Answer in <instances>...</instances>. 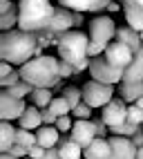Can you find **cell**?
I'll return each instance as SVG.
<instances>
[{
	"label": "cell",
	"mask_w": 143,
	"mask_h": 159,
	"mask_svg": "<svg viewBox=\"0 0 143 159\" xmlns=\"http://www.w3.org/2000/svg\"><path fill=\"white\" fill-rule=\"evenodd\" d=\"M7 92L11 94V97H16V99H29V97H32V92H34V88L29 85V83L20 81V83H16L14 88H9Z\"/></svg>",
	"instance_id": "cell-29"
},
{
	"label": "cell",
	"mask_w": 143,
	"mask_h": 159,
	"mask_svg": "<svg viewBox=\"0 0 143 159\" xmlns=\"http://www.w3.org/2000/svg\"><path fill=\"white\" fill-rule=\"evenodd\" d=\"M139 130H141V125H134V123H121V125L110 128L112 137H128V139H132V137H134Z\"/></svg>",
	"instance_id": "cell-25"
},
{
	"label": "cell",
	"mask_w": 143,
	"mask_h": 159,
	"mask_svg": "<svg viewBox=\"0 0 143 159\" xmlns=\"http://www.w3.org/2000/svg\"><path fill=\"white\" fill-rule=\"evenodd\" d=\"M136 159H143V148H139V152H136Z\"/></svg>",
	"instance_id": "cell-48"
},
{
	"label": "cell",
	"mask_w": 143,
	"mask_h": 159,
	"mask_svg": "<svg viewBox=\"0 0 143 159\" xmlns=\"http://www.w3.org/2000/svg\"><path fill=\"white\" fill-rule=\"evenodd\" d=\"M58 152H60V159H80L85 150H83V148H80L76 141H72V139H65V137H60Z\"/></svg>",
	"instance_id": "cell-21"
},
{
	"label": "cell",
	"mask_w": 143,
	"mask_h": 159,
	"mask_svg": "<svg viewBox=\"0 0 143 159\" xmlns=\"http://www.w3.org/2000/svg\"><path fill=\"white\" fill-rule=\"evenodd\" d=\"M72 74H76L74 65H72V63H65V61H60V79H69Z\"/></svg>",
	"instance_id": "cell-37"
},
{
	"label": "cell",
	"mask_w": 143,
	"mask_h": 159,
	"mask_svg": "<svg viewBox=\"0 0 143 159\" xmlns=\"http://www.w3.org/2000/svg\"><path fill=\"white\" fill-rule=\"evenodd\" d=\"M83 103H87L92 110L94 108H105V105L114 99V85H105L98 81H87L83 88Z\"/></svg>",
	"instance_id": "cell-5"
},
{
	"label": "cell",
	"mask_w": 143,
	"mask_h": 159,
	"mask_svg": "<svg viewBox=\"0 0 143 159\" xmlns=\"http://www.w3.org/2000/svg\"><path fill=\"white\" fill-rule=\"evenodd\" d=\"M89 74H92V79L98 81V83H105V85H114V83H123V70H119L114 67L112 63H107L105 56H96V58H92L89 61Z\"/></svg>",
	"instance_id": "cell-6"
},
{
	"label": "cell",
	"mask_w": 143,
	"mask_h": 159,
	"mask_svg": "<svg viewBox=\"0 0 143 159\" xmlns=\"http://www.w3.org/2000/svg\"><path fill=\"white\" fill-rule=\"evenodd\" d=\"M54 99H56V97L52 94V90H45V88H34L32 97H29V101H32V105H36V108H40V110L49 108Z\"/></svg>",
	"instance_id": "cell-23"
},
{
	"label": "cell",
	"mask_w": 143,
	"mask_h": 159,
	"mask_svg": "<svg viewBox=\"0 0 143 159\" xmlns=\"http://www.w3.org/2000/svg\"><path fill=\"white\" fill-rule=\"evenodd\" d=\"M49 110H52L56 116H65V114H72V105L67 103L65 97H56L52 101V105H49Z\"/></svg>",
	"instance_id": "cell-28"
},
{
	"label": "cell",
	"mask_w": 143,
	"mask_h": 159,
	"mask_svg": "<svg viewBox=\"0 0 143 159\" xmlns=\"http://www.w3.org/2000/svg\"><path fill=\"white\" fill-rule=\"evenodd\" d=\"M36 139H38V146H43L45 150H49V148H58L60 132H58L56 125H43V128L36 130Z\"/></svg>",
	"instance_id": "cell-15"
},
{
	"label": "cell",
	"mask_w": 143,
	"mask_h": 159,
	"mask_svg": "<svg viewBox=\"0 0 143 159\" xmlns=\"http://www.w3.org/2000/svg\"><path fill=\"white\" fill-rule=\"evenodd\" d=\"M116 40H119V43H123V45H128L134 54H139L141 47H143L139 31H134L132 27H119L116 29Z\"/></svg>",
	"instance_id": "cell-16"
},
{
	"label": "cell",
	"mask_w": 143,
	"mask_h": 159,
	"mask_svg": "<svg viewBox=\"0 0 143 159\" xmlns=\"http://www.w3.org/2000/svg\"><path fill=\"white\" fill-rule=\"evenodd\" d=\"M92 116V108L87 103H80L78 108H74L72 110V119H76V121H80V119H89Z\"/></svg>",
	"instance_id": "cell-32"
},
{
	"label": "cell",
	"mask_w": 143,
	"mask_h": 159,
	"mask_svg": "<svg viewBox=\"0 0 143 159\" xmlns=\"http://www.w3.org/2000/svg\"><path fill=\"white\" fill-rule=\"evenodd\" d=\"M11 72H16L11 63H7V61H2V63H0V79H5V76H9V74H11Z\"/></svg>",
	"instance_id": "cell-41"
},
{
	"label": "cell",
	"mask_w": 143,
	"mask_h": 159,
	"mask_svg": "<svg viewBox=\"0 0 143 159\" xmlns=\"http://www.w3.org/2000/svg\"><path fill=\"white\" fill-rule=\"evenodd\" d=\"M125 11V20H128V27H132L134 31H143V11L141 9H134V7H123Z\"/></svg>",
	"instance_id": "cell-24"
},
{
	"label": "cell",
	"mask_w": 143,
	"mask_h": 159,
	"mask_svg": "<svg viewBox=\"0 0 143 159\" xmlns=\"http://www.w3.org/2000/svg\"><path fill=\"white\" fill-rule=\"evenodd\" d=\"M0 159H16V157L9 155V152H0Z\"/></svg>",
	"instance_id": "cell-47"
},
{
	"label": "cell",
	"mask_w": 143,
	"mask_h": 159,
	"mask_svg": "<svg viewBox=\"0 0 143 159\" xmlns=\"http://www.w3.org/2000/svg\"><path fill=\"white\" fill-rule=\"evenodd\" d=\"M103 56L107 58V63H112L114 67H119V70L125 72L130 67V63L134 61V52H132L128 45L119 43V40H112V43L107 45V49H105Z\"/></svg>",
	"instance_id": "cell-10"
},
{
	"label": "cell",
	"mask_w": 143,
	"mask_h": 159,
	"mask_svg": "<svg viewBox=\"0 0 143 159\" xmlns=\"http://www.w3.org/2000/svg\"><path fill=\"white\" fill-rule=\"evenodd\" d=\"M132 143H134L136 148H143V128H141L134 137H132Z\"/></svg>",
	"instance_id": "cell-43"
},
{
	"label": "cell",
	"mask_w": 143,
	"mask_h": 159,
	"mask_svg": "<svg viewBox=\"0 0 143 159\" xmlns=\"http://www.w3.org/2000/svg\"><path fill=\"white\" fill-rule=\"evenodd\" d=\"M9 155H14L16 159H25L29 155V150H27L25 146H20V143H14L11 148H9Z\"/></svg>",
	"instance_id": "cell-35"
},
{
	"label": "cell",
	"mask_w": 143,
	"mask_h": 159,
	"mask_svg": "<svg viewBox=\"0 0 143 159\" xmlns=\"http://www.w3.org/2000/svg\"><path fill=\"white\" fill-rule=\"evenodd\" d=\"M85 159H110L112 157V146H110V139H98L92 143L89 148H85L83 152Z\"/></svg>",
	"instance_id": "cell-18"
},
{
	"label": "cell",
	"mask_w": 143,
	"mask_h": 159,
	"mask_svg": "<svg viewBox=\"0 0 143 159\" xmlns=\"http://www.w3.org/2000/svg\"><path fill=\"white\" fill-rule=\"evenodd\" d=\"M134 105H139V108H141V110H143V97H141V99H139V101H136V103H134Z\"/></svg>",
	"instance_id": "cell-49"
},
{
	"label": "cell",
	"mask_w": 143,
	"mask_h": 159,
	"mask_svg": "<svg viewBox=\"0 0 143 159\" xmlns=\"http://www.w3.org/2000/svg\"><path fill=\"white\" fill-rule=\"evenodd\" d=\"M20 128L25 130H38L43 128V112H40V108H36V105H27L25 114L20 116Z\"/></svg>",
	"instance_id": "cell-17"
},
{
	"label": "cell",
	"mask_w": 143,
	"mask_h": 159,
	"mask_svg": "<svg viewBox=\"0 0 143 159\" xmlns=\"http://www.w3.org/2000/svg\"><path fill=\"white\" fill-rule=\"evenodd\" d=\"M58 56L60 61L65 63H72V65H76V63L89 58L87 56V47H89V38L83 34V31L78 29H72L67 34H63L58 38Z\"/></svg>",
	"instance_id": "cell-4"
},
{
	"label": "cell",
	"mask_w": 143,
	"mask_h": 159,
	"mask_svg": "<svg viewBox=\"0 0 143 159\" xmlns=\"http://www.w3.org/2000/svg\"><path fill=\"white\" fill-rule=\"evenodd\" d=\"M72 27H74V11H69V9H65V7H56V14H54L49 34H52L54 38H60L63 34L72 31Z\"/></svg>",
	"instance_id": "cell-13"
},
{
	"label": "cell",
	"mask_w": 143,
	"mask_h": 159,
	"mask_svg": "<svg viewBox=\"0 0 143 159\" xmlns=\"http://www.w3.org/2000/svg\"><path fill=\"white\" fill-rule=\"evenodd\" d=\"M112 146V157L110 159H136L139 148L132 143L128 137H107Z\"/></svg>",
	"instance_id": "cell-14"
},
{
	"label": "cell",
	"mask_w": 143,
	"mask_h": 159,
	"mask_svg": "<svg viewBox=\"0 0 143 159\" xmlns=\"http://www.w3.org/2000/svg\"><path fill=\"white\" fill-rule=\"evenodd\" d=\"M20 79L25 83H29L32 88H45L52 90L56 85H60V61L56 56H38L34 61H29L27 65L20 67Z\"/></svg>",
	"instance_id": "cell-3"
},
{
	"label": "cell",
	"mask_w": 143,
	"mask_h": 159,
	"mask_svg": "<svg viewBox=\"0 0 143 159\" xmlns=\"http://www.w3.org/2000/svg\"><path fill=\"white\" fill-rule=\"evenodd\" d=\"M40 34H29L23 29H11L0 34V58L11 65H27L29 61L43 56Z\"/></svg>",
	"instance_id": "cell-1"
},
{
	"label": "cell",
	"mask_w": 143,
	"mask_h": 159,
	"mask_svg": "<svg viewBox=\"0 0 143 159\" xmlns=\"http://www.w3.org/2000/svg\"><path fill=\"white\" fill-rule=\"evenodd\" d=\"M16 143L25 146L27 150H29L32 146H36V143H38V139H36V132H32V130H25V128H18V132H16Z\"/></svg>",
	"instance_id": "cell-26"
},
{
	"label": "cell",
	"mask_w": 143,
	"mask_h": 159,
	"mask_svg": "<svg viewBox=\"0 0 143 159\" xmlns=\"http://www.w3.org/2000/svg\"><path fill=\"white\" fill-rule=\"evenodd\" d=\"M18 20H20V11H18V9L11 11V14L0 16V29H2V31H11L14 27H18Z\"/></svg>",
	"instance_id": "cell-30"
},
{
	"label": "cell",
	"mask_w": 143,
	"mask_h": 159,
	"mask_svg": "<svg viewBox=\"0 0 143 159\" xmlns=\"http://www.w3.org/2000/svg\"><path fill=\"white\" fill-rule=\"evenodd\" d=\"M63 97L67 99V103L72 105V110H74V108H78V105L83 103V90H78V88H74V85H69V88L63 90Z\"/></svg>",
	"instance_id": "cell-27"
},
{
	"label": "cell",
	"mask_w": 143,
	"mask_h": 159,
	"mask_svg": "<svg viewBox=\"0 0 143 159\" xmlns=\"http://www.w3.org/2000/svg\"><path fill=\"white\" fill-rule=\"evenodd\" d=\"M121 2H123V7H134L143 11V0H121Z\"/></svg>",
	"instance_id": "cell-42"
},
{
	"label": "cell",
	"mask_w": 143,
	"mask_h": 159,
	"mask_svg": "<svg viewBox=\"0 0 143 159\" xmlns=\"http://www.w3.org/2000/svg\"><path fill=\"white\" fill-rule=\"evenodd\" d=\"M123 83H143V49L134 54V61L123 74Z\"/></svg>",
	"instance_id": "cell-19"
},
{
	"label": "cell",
	"mask_w": 143,
	"mask_h": 159,
	"mask_svg": "<svg viewBox=\"0 0 143 159\" xmlns=\"http://www.w3.org/2000/svg\"><path fill=\"white\" fill-rule=\"evenodd\" d=\"M40 112H43V123L45 125H56V121H58V116L52 112V110H49V108H45V110H40Z\"/></svg>",
	"instance_id": "cell-38"
},
{
	"label": "cell",
	"mask_w": 143,
	"mask_h": 159,
	"mask_svg": "<svg viewBox=\"0 0 143 159\" xmlns=\"http://www.w3.org/2000/svg\"><path fill=\"white\" fill-rule=\"evenodd\" d=\"M128 123H134V125L143 128V110L139 105H130L128 108Z\"/></svg>",
	"instance_id": "cell-31"
},
{
	"label": "cell",
	"mask_w": 143,
	"mask_h": 159,
	"mask_svg": "<svg viewBox=\"0 0 143 159\" xmlns=\"http://www.w3.org/2000/svg\"><path fill=\"white\" fill-rule=\"evenodd\" d=\"M16 5L11 2V0H7V2H0V16H5V14H11V11H16Z\"/></svg>",
	"instance_id": "cell-40"
},
{
	"label": "cell",
	"mask_w": 143,
	"mask_h": 159,
	"mask_svg": "<svg viewBox=\"0 0 143 159\" xmlns=\"http://www.w3.org/2000/svg\"><path fill=\"white\" fill-rule=\"evenodd\" d=\"M25 110H27L25 99L11 97L7 90L0 92V119H2V121H7V123H11L14 119L20 121V116L25 114Z\"/></svg>",
	"instance_id": "cell-8"
},
{
	"label": "cell",
	"mask_w": 143,
	"mask_h": 159,
	"mask_svg": "<svg viewBox=\"0 0 143 159\" xmlns=\"http://www.w3.org/2000/svg\"><path fill=\"white\" fill-rule=\"evenodd\" d=\"M128 108H130V105H128L123 99H112L105 108H103L101 119L107 123V128H114V125L128 123Z\"/></svg>",
	"instance_id": "cell-11"
},
{
	"label": "cell",
	"mask_w": 143,
	"mask_h": 159,
	"mask_svg": "<svg viewBox=\"0 0 143 159\" xmlns=\"http://www.w3.org/2000/svg\"><path fill=\"white\" fill-rule=\"evenodd\" d=\"M141 49H143V47H141Z\"/></svg>",
	"instance_id": "cell-52"
},
{
	"label": "cell",
	"mask_w": 143,
	"mask_h": 159,
	"mask_svg": "<svg viewBox=\"0 0 143 159\" xmlns=\"http://www.w3.org/2000/svg\"><path fill=\"white\" fill-rule=\"evenodd\" d=\"M18 29L29 34H49L56 7L49 0H18Z\"/></svg>",
	"instance_id": "cell-2"
},
{
	"label": "cell",
	"mask_w": 143,
	"mask_h": 159,
	"mask_svg": "<svg viewBox=\"0 0 143 159\" xmlns=\"http://www.w3.org/2000/svg\"><path fill=\"white\" fill-rule=\"evenodd\" d=\"M119 94L125 103L134 105L141 97H143V83H121L119 85Z\"/></svg>",
	"instance_id": "cell-20"
},
{
	"label": "cell",
	"mask_w": 143,
	"mask_h": 159,
	"mask_svg": "<svg viewBox=\"0 0 143 159\" xmlns=\"http://www.w3.org/2000/svg\"><path fill=\"white\" fill-rule=\"evenodd\" d=\"M116 38V25L110 16H94L89 20V40L107 47Z\"/></svg>",
	"instance_id": "cell-7"
},
{
	"label": "cell",
	"mask_w": 143,
	"mask_h": 159,
	"mask_svg": "<svg viewBox=\"0 0 143 159\" xmlns=\"http://www.w3.org/2000/svg\"><path fill=\"white\" fill-rule=\"evenodd\" d=\"M107 11H112V14H114V11H121V5H119V2H112V5L107 7Z\"/></svg>",
	"instance_id": "cell-46"
},
{
	"label": "cell",
	"mask_w": 143,
	"mask_h": 159,
	"mask_svg": "<svg viewBox=\"0 0 143 159\" xmlns=\"http://www.w3.org/2000/svg\"><path fill=\"white\" fill-rule=\"evenodd\" d=\"M56 128H58V132H60V134L74 128V121H72V114H65V116H58V121H56Z\"/></svg>",
	"instance_id": "cell-34"
},
{
	"label": "cell",
	"mask_w": 143,
	"mask_h": 159,
	"mask_svg": "<svg viewBox=\"0 0 143 159\" xmlns=\"http://www.w3.org/2000/svg\"><path fill=\"white\" fill-rule=\"evenodd\" d=\"M16 132L18 128H14L11 123H0V152H9V148L16 143Z\"/></svg>",
	"instance_id": "cell-22"
},
{
	"label": "cell",
	"mask_w": 143,
	"mask_h": 159,
	"mask_svg": "<svg viewBox=\"0 0 143 159\" xmlns=\"http://www.w3.org/2000/svg\"><path fill=\"white\" fill-rule=\"evenodd\" d=\"M83 23H85V16L80 11H74V27H80Z\"/></svg>",
	"instance_id": "cell-45"
},
{
	"label": "cell",
	"mask_w": 143,
	"mask_h": 159,
	"mask_svg": "<svg viewBox=\"0 0 143 159\" xmlns=\"http://www.w3.org/2000/svg\"><path fill=\"white\" fill-rule=\"evenodd\" d=\"M114 0H58V7H65L69 11H107V7Z\"/></svg>",
	"instance_id": "cell-12"
},
{
	"label": "cell",
	"mask_w": 143,
	"mask_h": 159,
	"mask_svg": "<svg viewBox=\"0 0 143 159\" xmlns=\"http://www.w3.org/2000/svg\"><path fill=\"white\" fill-rule=\"evenodd\" d=\"M25 159H29V157H25Z\"/></svg>",
	"instance_id": "cell-51"
},
{
	"label": "cell",
	"mask_w": 143,
	"mask_h": 159,
	"mask_svg": "<svg viewBox=\"0 0 143 159\" xmlns=\"http://www.w3.org/2000/svg\"><path fill=\"white\" fill-rule=\"evenodd\" d=\"M45 152H47L45 148L36 143V146L29 148V155H27V157H29V159H45Z\"/></svg>",
	"instance_id": "cell-36"
},
{
	"label": "cell",
	"mask_w": 143,
	"mask_h": 159,
	"mask_svg": "<svg viewBox=\"0 0 143 159\" xmlns=\"http://www.w3.org/2000/svg\"><path fill=\"white\" fill-rule=\"evenodd\" d=\"M45 159H60V152H58V148H49V150L45 152Z\"/></svg>",
	"instance_id": "cell-44"
},
{
	"label": "cell",
	"mask_w": 143,
	"mask_h": 159,
	"mask_svg": "<svg viewBox=\"0 0 143 159\" xmlns=\"http://www.w3.org/2000/svg\"><path fill=\"white\" fill-rule=\"evenodd\" d=\"M23 79H20V70H16V72H11L9 76H5V79H0V88L2 90H9V88H14L16 83H20Z\"/></svg>",
	"instance_id": "cell-33"
},
{
	"label": "cell",
	"mask_w": 143,
	"mask_h": 159,
	"mask_svg": "<svg viewBox=\"0 0 143 159\" xmlns=\"http://www.w3.org/2000/svg\"><path fill=\"white\" fill-rule=\"evenodd\" d=\"M98 139V130H96V123L92 119H80L74 121V128H72V141H76L80 148H89Z\"/></svg>",
	"instance_id": "cell-9"
},
{
	"label": "cell",
	"mask_w": 143,
	"mask_h": 159,
	"mask_svg": "<svg viewBox=\"0 0 143 159\" xmlns=\"http://www.w3.org/2000/svg\"><path fill=\"white\" fill-rule=\"evenodd\" d=\"M0 2H7V0H0Z\"/></svg>",
	"instance_id": "cell-50"
},
{
	"label": "cell",
	"mask_w": 143,
	"mask_h": 159,
	"mask_svg": "<svg viewBox=\"0 0 143 159\" xmlns=\"http://www.w3.org/2000/svg\"><path fill=\"white\" fill-rule=\"evenodd\" d=\"M94 123H96V130H98V137H101V139H105V137H107V130H110V128H107V123H105L103 119H96Z\"/></svg>",
	"instance_id": "cell-39"
}]
</instances>
